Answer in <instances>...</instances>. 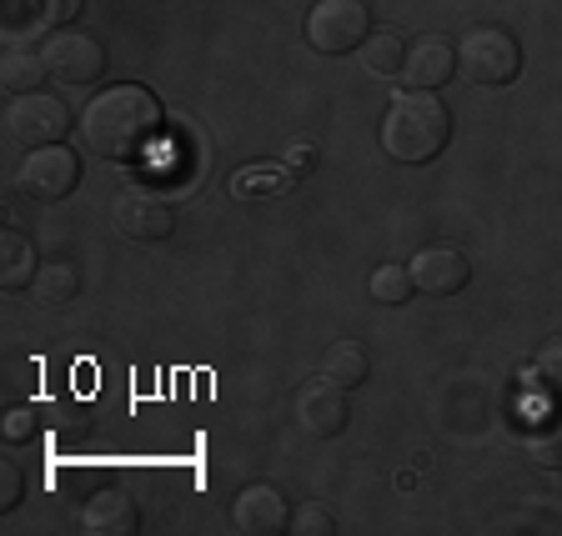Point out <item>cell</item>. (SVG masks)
<instances>
[{"instance_id":"cell-16","label":"cell","mask_w":562,"mask_h":536,"mask_svg":"<svg viewBox=\"0 0 562 536\" xmlns=\"http://www.w3.org/2000/svg\"><path fill=\"white\" fill-rule=\"evenodd\" d=\"M292 186H296V175L286 171L281 161L246 166V171L232 175V196H236V201H271V196H286Z\"/></svg>"},{"instance_id":"cell-14","label":"cell","mask_w":562,"mask_h":536,"mask_svg":"<svg viewBox=\"0 0 562 536\" xmlns=\"http://www.w3.org/2000/svg\"><path fill=\"white\" fill-rule=\"evenodd\" d=\"M522 452L548 471H562V397L538 407L522 426Z\"/></svg>"},{"instance_id":"cell-10","label":"cell","mask_w":562,"mask_h":536,"mask_svg":"<svg viewBox=\"0 0 562 536\" xmlns=\"http://www.w3.org/2000/svg\"><path fill=\"white\" fill-rule=\"evenodd\" d=\"M232 526L241 536H281V532H292V516H286L281 491L257 481V487H246L232 502Z\"/></svg>"},{"instance_id":"cell-26","label":"cell","mask_w":562,"mask_h":536,"mask_svg":"<svg viewBox=\"0 0 562 536\" xmlns=\"http://www.w3.org/2000/svg\"><path fill=\"white\" fill-rule=\"evenodd\" d=\"M21 491H25V481H21V467H15V461H5V456H0V512H15V506H21Z\"/></svg>"},{"instance_id":"cell-2","label":"cell","mask_w":562,"mask_h":536,"mask_svg":"<svg viewBox=\"0 0 562 536\" xmlns=\"http://www.w3.org/2000/svg\"><path fill=\"white\" fill-rule=\"evenodd\" d=\"M452 140V111L432 91H402L382 116V151L402 166H427Z\"/></svg>"},{"instance_id":"cell-11","label":"cell","mask_w":562,"mask_h":536,"mask_svg":"<svg viewBox=\"0 0 562 536\" xmlns=\"http://www.w3.org/2000/svg\"><path fill=\"white\" fill-rule=\"evenodd\" d=\"M468 276H472V266L457 246H422L417 256H412V281L427 296H457L468 286Z\"/></svg>"},{"instance_id":"cell-3","label":"cell","mask_w":562,"mask_h":536,"mask_svg":"<svg viewBox=\"0 0 562 536\" xmlns=\"http://www.w3.org/2000/svg\"><path fill=\"white\" fill-rule=\"evenodd\" d=\"M457 70L472 85H513L522 70V46L513 41V31L503 25H472L457 41Z\"/></svg>"},{"instance_id":"cell-17","label":"cell","mask_w":562,"mask_h":536,"mask_svg":"<svg viewBox=\"0 0 562 536\" xmlns=\"http://www.w3.org/2000/svg\"><path fill=\"white\" fill-rule=\"evenodd\" d=\"M367 372H372V356H367L362 341H351V337L331 341L327 356H322V376H327V381H337V386H347V391H351V386H362Z\"/></svg>"},{"instance_id":"cell-8","label":"cell","mask_w":562,"mask_h":536,"mask_svg":"<svg viewBox=\"0 0 562 536\" xmlns=\"http://www.w3.org/2000/svg\"><path fill=\"white\" fill-rule=\"evenodd\" d=\"M111 221H116V231L126 236V241L161 246L166 236L176 231V210H171V201L156 196V191H126V196H116V206H111Z\"/></svg>"},{"instance_id":"cell-7","label":"cell","mask_w":562,"mask_h":536,"mask_svg":"<svg viewBox=\"0 0 562 536\" xmlns=\"http://www.w3.org/2000/svg\"><path fill=\"white\" fill-rule=\"evenodd\" d=\"M15 186L31 201H66L81 186V161L66 146H35L21 161V171H15Z\"/></svg>"},{"instance_id":"cell-22","label":"cell","mask_w":562,"mask_h":536,"mask_svg":"<svg viewBox=\"0 0 562 536\" xmlns=\"http://www.w3.org/2000/svg\"><path fill=\"white\" fill-rule=\"evenodd\" d=\"M81 11V0H21V15H15V31L25 25H66L70 15Z\"/></svg>"},{"instance_id":"cell-6","label":"cell","mask_w":562,"mask_h":536,"mask_svg":"<svg viewBox=\"0 0 562 536\" xmlns=\"http://www.w3.org/2000/svg\"><path fill=\"white\" fill-rule=\"evenodd\" d=\"M41 56H46L50 81L70 85V91H86V85H95L105 76V46L86 31H56Z\"/></svg>"},{"instance_id":"cell-19","label":"cell","mask_w":562,"mask_h":536,"mask_svg":"<svg viewBox=\"0 0 562 536\" xmlns=\"http://www.w3.org/2000/svg\"><path fill=\"white\" fill-rule=\"evenodd\" d=\"M31 296L41 306H70L76 296H81V276H76V266H70V261H46V266L35 271Z\"/></svg>"},{"instance_id":"cell-20","label":"cell","mask_w":562,"mask_h":536,"mask_svg":"<svg viewBox=\"0 0 562 536\" xmlns=\"http://www.w3.org/2000/svg\"><path fill=\"white\" fill-rule=\"evenodd\" d=\"M46 56H35V50H5V60H0V81H5V91L25 95V91H41V81H46Z\"/></svg>"},{"instance_id":"cell-15","label":"cell","mask_w":562,"mask_h":536,"mask_svg":"<svg viewBox=\"0 0 562 536\" xmlns=\"http://www.w3.org/2000/svg\"><path fill=\"white\" fill-rule=\"evenodd\" d=\"M35 271H41V261H35L31 236L5 226V231H0V286H5V292H31Z\"/></svg>"},{"instance_id":"cell-21","label":"cell","mask_w":562,"mask_h":536,"mask_svg":"<svg viewBox=\"0 0 562 536\" xmlns=\"http://www.w3.org/2000/svg\"><path fill=\"white\" fill-rule=\"evenodd\" d=\"M367 292H372L376 306H402L412 292H417V281H412V266H397V261H386V266L372 271Z\"/></svg>"},{"instance_id":"cell-24","label":"cell","mask_w":562,"mask_h":536,"mask_svg":"<svg viewBox=\"0 0 562 536\" xmlns=\"http://www.w3.org/2000/svg\"><path fill=\"white\" fill-rule=\"evenodd\" d=\"M337 532V516H331V506L322 502H306L292 512V536H331Z\"/></svg>"},{"instance_id":"cell-9","label":"cell","mask_w":562,"mask_h":536,"mask_svg":"<svg viewBox=\"0 0 562 536\" xmlns=\"http://www.w3.org/2000/svg\"><path fill=\"white\" fill-rule=\"evenodd\" d=\"M351 407H347V386L327 381V376H316L296 391V421H302L312 436H337L347 426Z\"/></svg>"},{"instance_id":"cell-4","label":"cell","mask_w":562,"mask_h":536,"mask_svg":"<svg viewBox=\"0 0 562 536\" xmlns=\"http://www.w3.org/2000/svg\"><path fill=\"white\" fill-rule=\"evenodd\" d=\"M367 35H372L367 0H316L312 15H306V41H312V50H322V56L362 50Z\"/></svg>"},{"instance_id":"cell-13","label":"cell","mask_w":562,"mask_h":536,"mask_svg":"<svg viewBox=\"0 0 562 536\" xmlns=\"http://www.w3.org/2000/svg\"><path fill=\"white\" fill-rule=\"evenodd\" d=\"M81 532L91 536H136L140 532V512L126 491L101 487L95 497L81 502Z\"/></svg>"},{"instance_id":"cell-5","label":"cell","mask_w":562,"mask_h":536,"mask_svg":"<svg viewBox=\"0 0 562 536\" xmlns=\"http://www.w3.org/2000/svg\"><path fill=\"white\" fill-rule=\"evenodd\" d=\"M70 126H76V121H70L66 101H56V95H46V91H25L5 105V136H11L15 146H25V151H35V146H60Z\"/></svg>"},{"instance_id":"cell-12","label":"cell","mask_w":562,"mask_h":536,"mask_svg":"<svg viewBox=\"0 0 562 536\" xmlns=\"http://www.w3.org/2000/svg\"><path fill=\"white\" fill-rule=\"evenodd\" d=\"M407 85L412 91H437V85L452 81L457 70V46L447 41V35H417L407 46Z\"/></svg>"},{"instance_id":"cell-1","label":"cell","mask_w":562,"mask_h":536,"mask_svg":"<svg viewBox=\"0 0 562 536\" xmlns=\"http://www.w3.org/2000/svg\"><path fill=\"white\" fill-rule=\"evenodd\" d=\"M161 130V101L146 85H111L101 91L81 116L86 151L101 161H136Z\"/></svg>"},{"instance_id":"cell-18","label":"cell","mask_w":562,"mask_h":536,"mask_svg":"<svg viewBox=\"0 0 562 536\" xmlns=\"http://www.w3.org/2000/svg\"><path fill=\"white\" fill-rule=\"evenodd\" d=\"M362 66L372 76H397L407 66V35L392 25H372V35L362 41Z\"/></svg>"},{"instance_id":"cell-25","label":"cell","mask_w":562,"mask_h":536,"mask_svg":"<svg viewBox=\"0 0 562 536\" xmlns=\"http://www.w3.org/2000/svg\"><path fill=\"white\" fill-rule=\"evenodd\" d=\"M316 161H322V151H316V140H292L286 151H281V166L302 181V175H312L316 171Z\"/></svg>"},{"instance_id":"cell-28","label":"cell","mask_w":562,"mask_h":536,"mask_svg":"<svg viewBox=\"0 0 562 536\" xmlns=\"http://www.w3.org/2000/svg\"><path fill=\"white\" fill-rule=\"evenodd\" d=\"M50 411H56L60 426H86V411H81V407H66V401H56Z\"/></svg>"},{"instance_id":"cell-23","label":"cell","mask_w":562,"mask_h":536,"mask_svg":"<svg viewBox=\"0 0 562 536\" xmlns=\"http://www.w3.org/2000/svg\"><path fill=\"white\" fill-rule=\"evenodd\" d=\"M532 376L548 386L552 397H562V337H548L538 346V356H532Z\"/></svg>"},{"instance_id":"cell-27","label":"cell","mask_w":562,"mask_h":536,"mask_svg":"<svg viewBox=\"0 0 562 536\" xmlns=\"http://www.w3.org/2000/svg\"><path fill=\"white\" fill-rule=\"evenodd\" d=\"M35 426H41V417H35L31 407L11 411V417H5V442H31V436H35Z\"/></svg>"}]
</instances>
